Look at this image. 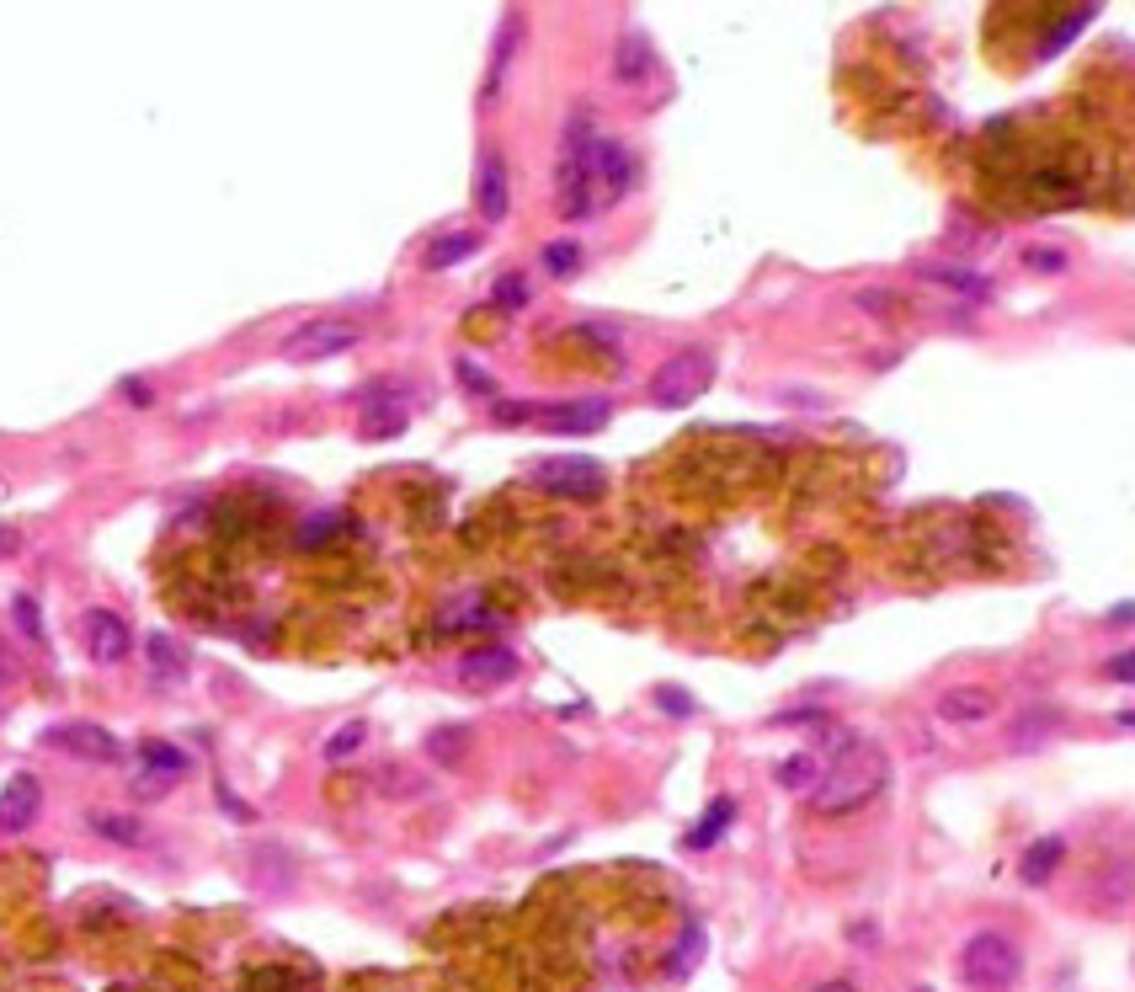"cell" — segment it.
I'll return each mask as SVG.
<instances>
[{"label": "cell", "instance_id": "1", "mask_svg": "<svg viewBox=\"0 0 1135 992\" xmlns=\"http://www.w3.org/2000/svg\"><path fill=\"white\" fill-rule=\"evenodd\" d=\"M891 780V758L880 747H853L848 758H837L811 789L815 817H848L858 806H869Z\"/></svg>", "mask_w": 1135, "mask_h": 992}, {"label": "cell", "instance_id": "2", "mask_svg": "<svg viewBox=\"0 0 1135 992\" xmlns=\"http://www.w3.org/2000/svg\"><path fill=\"white\" fill-rule=\"evenodd\" d=\"M592 113L576 107L566 118V134H560V165H555V204H560V219H587L598 214L592 208Z\"/></svg>", "mask_w": 1135, "mask_h": 992}, {"label": "cell", "instance_id": "3", "mask_svg": "<svg viewBox=\"0 0 1135 992\" xmlns=\"http://www.w3.org/2000/svg\"><path fill=\"white\" fill-rule=\"evenodd\" d=\"M954 977H960V988L971 992H1014L1018 977H1023V950L1008 934L981 928V934L965 939V950L954 960Z\"/></svg>", "mask_w": 1135, "mask_h": 992}, {"label": "cell", "instance_id": "4", "mask_svg": "<svg viewBox=\"0 0 1135 992\" xmlns=\"http://www.w3.org/2000/svg\"><path fill=\"white\" fill-rule=\"evenodd\" d=\"M715 373H720V364H715L709 347H683L677 358H667V364L656 369V379H650V401L667 406V412H683V406H693V401H704V390L715 384Z\"/></svg>", "mask_w": 1135, "mask_h": 992}, {"label": "cell", "instance_id": "5", "mask_svg": "<svg viewBox=\"0 0 1135 992\" xmlns=\"http://www.w3.org/2000/svg\"><path fill=\"white\" fill-rule=\"evenodd\" d=\"M363 342V331L341 315H315L304 326H293L283 336V358L288 364H321V358H336V353H352Z\"/></svg>", "mask_w": 1135, "mask_h": 992}, {"label": "cell", "instance_id": "6", "mask_svg": "<svg viewBox=\"0 0 1135 992\" xmlns=\"http://www.w3.org/2000/svg\"><path fill=\"white\" fill-rule=\"evenodd\" d=\"M533 486H544L549 496H570V501H598L609 475L598 459H581V454H549L533 464Z\"/></svg>", "mask_w": 1135, "mask_h": 992}, {"label": "cell", "instance_id": "7", "mask_svg": "<svg viewBox=\"0 0 1135 992\" xmlns=\"http://www.w3.org/2000/svg\"><path fill=\"white\" fill-rule=\"evenodd\" d=\"M629 187H635V155H629V145L598 134L592 139V208H613Z\"/></svg>", "mask_w": 1135, "mask_h": 992}, {"label": "cell", "instance_id": "8", "mask_svg": "<svg viewBox=\"0 0 1135 992\" xmlns=\"http://www.w3.org/2000/svg\"><path fill=\"white\" fill-rule=\"evenodd\" d=\"M43 742L70 752V758H85V763H118L123 758V742L96 720H59V726L43 731Z\"/></svg>", "mask_w": 1135, "mask_h": 992}, {"label": "cell", "instance_id": "9", "mask_svg": "<svg viewBox=\"0 0 1135 992\" xmlns=\"http://www.w3.org/2000/svg\"><path fill=\"white\" fill-rule=\"evenodd\" d=\"M533 422L544 432H570V438H587V432H603L613 422V406L587 395V401H555V406H533Z\"/></svg>", "mask_w": 1135, "mask_h": 992}, {"label": "cell", "instance_id": "10", "mask_svg": "<svg viewBox=\"0 0 1135 992\" xmlns=\"http://www.w3.org/2000/svg\"><path fill=\"white\" fill-rule=\"evenodd\" d=\"M518 651H507V646H475V651H464L459 657V683L464 689H475V694H496V689H507L512 678H518Z\"/></svg>", "mask_w": 1135, "mask_h": 992}, {"label": "cell", "instance_id": "11", "mask_svg": "<svg viewBox=\"0 0 1135 992\" xmlns=\"http://www.w3.org/2000/svg\"><path fill=\"white\" fill-rule=\"evenodd\" d=\"M38 811H43V785L33 774H11L5 789H0V832L5 838L27 832V827L38 822Z\"/></svg>", "mask_w": 1135, "mask_h": 992}, {"label": "cell", "instance_id": "12", "mask_svg": "<svg viewBox=\"0 0 1135 992\" xmlns=\"http://www.w3.org/2000/svg\"><path fill=\"white\" fill-rule=\"evenodd\" d=\"M85 646H91V657L102 661V667H118V661L128 657V646H134L128 620L113 614V609H91V614H85Z\"/></svg>", "mask_w": 1135, "mask_h": 992}, {"label": "cell", "instance_id": "13", "mask_svg": "<svg viewBox=\"0 0 1135 992\" xmlns=\"http://www.w3.org/2000/svg\"><path fill=\"white\" fill-rule=\"evenodd\" d=\"M475 204H480V219H490V224H501V219H507V208H512V193H507V161H501V150H486V155H480Z\"/></svg>", "mask_w": 1135, "mask_h": 992}, {"label": "cell", "instance_id": "14", "mask_svg": "<svg viewBox=\"0 0 1135 992\" xmlns=\"http://www.w3.org/2000/svg\"><path fill=\"white\" fill-rule=\"evenodd\" d=\"M518 43H523V11H507V16H501V33H496V43H490V65H486V81H480V102H496V91H501L507 70H512Z\"/></svg>", "mask_w": 1135, "mask_h": 992}, {"label": "cell", "instance_id": "15", "mask_svg": "<svg viewBox=\"0 0 1135 992\" xmlns=\"http://www.w3.org/2000/svg\"><path fill=\"white\" fill-rule=\"evenodd\" d=\"M144 661H150V678L155 683H187V651H182V641L176 635H165V630H150V641H144Z\"/></svg>", "mask_w": 1135, "mask_h": 992}, {"label": "cell", "instance_id": "16", "mask_svg": "<svg viewBox=\"0 0 1135 992\" xmlns=\"http://www.w3.org/2000/svg\"><path fill=\"white\" fill-rule=\"evenodd\" d=\"M933 710H938V720H949V726H981V720L997 710V700H992L986 689H943Z\"/></svg>", "mask_w": 1135, "mask_h": 992}, {"label": "cell", "instance_id": "17", "mask_svg": "<svg viewBox=\"0 0 1135 992\" xmlns=\"http://www.w3.org/2000/svg\"><path fill=\"white\" fill-rule=\"evenodd\" d=\"M613 76H618L624 85H640L646 76H656V48H650V38L640 33V27H624L618 59H613Z\"/></svg>", "mask_w": 1135, "mask_h": 992}, {"label": "cell", "instance_id": "18", "mask_svg": "<svg viewBox=\"0 0 1135 992\" xmlns=\"http://www.w3.org/2000/svg\"><path fill=\"white\" fill-rule=\"evenodd\" d=\"M917 278L933 284V289L965 293V299H986V293H992V284H986L981 273H971V267H954V262H923V267H917Z\"/></svg>", "mask_w": 1135, "mask_h": 992}, {"label": "cell", "instance_id": "19", "mask_svg": "<svg viewBox=\"0 0 1135 992\" xmlns=\"http://www.w3.org/2000/svg\"><path fill=\"white\" fill-rule=\"evenodd\" d=\"M406 422L410 406L406 401H384V384L363 401V438H395V432H406Z\"/></svg>", "mask_w": 1135, "mask_h": 992}, {"label": "cell", "instance_id": "20", "mask_svg": "<svg viewBox=\"0 0 1135 992\" xmlns=\"http://www.w3.org/2000/svg\"><path fill=\"white\" fill-rule=\"evenodd\" d=\"M1061 860H1066V838H1055V832L1051 838H1034V843L1023 849V860H1018V880H1023V886H1045Z\"/></svg>", "mask_w": 1135, "mask_h": 992}, {"label": "cell", "instance_id": "21", "mask_svg": "<svg viewBox=\"0 0 1135 992\" xmlns=\"http://www.w3.org/2000/svg\"><path fill=\"white\" fill-rule=\"evenodd\" d=\"M475 251H480V235H470V230L453 235V230H448V235H438V241L427 246L421 267H427V273H443V267H453V262H470Z\"/></svg>", "mask_w": 1135, "mask_h": 992}, {"label": "cell", "instance_id": "22", "mask_svg": "<svg viewBox=\"0 0 1135 992\" xmlns=\"http://www.w3.org/2000/svg\"><path fill=\"white\" fill-rule=\"evenodd\" d=\"M91 827H96V838H107V843H123V849H144V843H150L144 822H134V817H118V811H91Z\"/></svg>", "mask_w": 1135, "mask_h": 992}, {"label": "cell", "instance_id": "23", "mask_svg": "<svg viewBox=\"0 0 1135 992\" xmlns=\"http://www.w3.org/2000/svg\"><path fill=\"white\" fill-rule=\"evenodd\" d=\"M730 822H736V800H730V795H715V806L704 811V822L688 832V849H709V843H720Z\"/></svg>", "mask_w": 1135, "mask_h": 992}, {"label": "cell", "instance_id": "24", "mask_svg": "<svg viewBox=\"0 0 1135 992\" xmlns=\"http://www.w3.org/2000/svg\"><path fill=\"white\" fill-rule=\"evenodd\" d=\"M139 763L150 769V774H165V780H182L193 763H187V752L171 742H139Z\"/></svg>", "mask_w": 1135, "mask_h": 992}, {"label": "cell", "instance_id": "25", "mask_svg": "<svg viewBox=\"0 0 1135 992\" xmlns=\"http://www.w3.org/2000/svg\"><path fill=\"white\" fill-rule=\"evenodd\" d=\"M815 780H821L815 752H795V758H784V763H778V785H784V789H815Z\"/></svg>", "mask_w": 1135, "mask_h": 992}, {"label": "cell", "instance_id": "26", "mask_svg": "<svg viewBox=\"0 0 1135 992\" xmlns=\"http://www.w3.org/2000/svg\"><path fill=\"white\" fill-rule=\"evenodd\" d=\"M363 737H368V720H347V726H336V731L325 737L321 752L331 758V763H341V758H352V752L363 747Z\"/></svg>", "mask_w": 1135, "mask_h": 992}, {"label": "cell", "instance_id": "27", "mask_svg": "<svg viewBox=\"0 0 1135 992\" xmlns=\"http://www.w3.org/2000/svg\"><path fill=\"white\" fill-rule=\"evenodd\" d=\"M544 273L549 278H576L581 273V246L576 241H549L544 246Z\"/></svg>", "mask_w": 1135, "mask_h": 992}, {"label": "cell", "instance_id": "28", "mask_svg": "<svg viewBox=\"0 0 1135 992\" xmlns=\"http://www.w3.org/2000/svg\"><path fill=\"white\" fill-rule=\"evenodd\" d=\"M1088 16H1093V5H1077V11H1066V22H1061L1055 33H1045V38H1040V59H1051V54H1055V48H1061L1066 38H1072V33H1082V27H1088Z\"/></svg>", "mask_w": 1135, "mask_h": 992}, {"label": "cell", "instance_id": "29", "mask_svg": "<svg viewBox=\"0 0 1135 992\" xmlns=\"http://www.w3.org/2000/svg\"><path fill=\"white\" fill-rule=\"evenodd\" d=\"M464 742H470V726H453V731H432V742H427V752L432 758H443V763H459L464 758Z\"/></svg>", "mask_w": 1135, "mask_h": 992}, {"label": "cell", "instance_id": "30", "mask_svg": "<svg viewBox=\"0 0 1135 992\" xmlns=\"http://www.w3.org/2000/svg\"><path fill=\"white\" fill-rule=\"evenodd\" d=\"M11 614H16V624H22L27 641H43V614H38V598H33V592H16V598H11Z\"/></svg>", "mask_w": 1135, "mask_h": 992}, {"label": "cell", "instance_id": "31", "mask_svg": "<svg viewBox=\"0 0 1135 992\" xmlns=\"http://www.w3.org/2000/svg\"><path fill=\"white\" fill-rule=\"evenodd\" d=\"M1023 267H1034V273H1066L1072 256H1066L1061 246H1029L1023 251Z\"/></svg>", "mask_w": 1135, "mask_h": 992}, {"label": "cell", "instance_id": "32", "mask_svg": "<svg viewBox=\"0 0 1135 992\" xmlns=\"http://www.w3.org/2000/svg\"><path fill=\"white\" fill-rule=\"evenodd\" d=\"M490 299H496L501 310H523V304H528V284L518 278V273H507V278L490 289Z\"/></svg>", "mask_w": 1135, "mask_h": 992}, {"label": "cell", "instance_id": "33", "mask_svg": "<svg viewBox=\"0 0 1135 992\" xmlns=\"http://www.w3.org/2000/svg\"><path fill=\"white\" fill-rule=\"evenodd\" d=\"M453 373H459V379H464V384H470L475 395H486V401H496V379H490L486 369H475L470 358H459V364H453Z\"/></svg>", "mask_w": 1135, "mask_h": 992}, {"label": "cell", "instance_id": "34", "mask_svg": "<svg viewBox=\"0 0 1135 992\" xmlns=\"http://www.w3.org/2000/svg\"><path fill=\"white\" fill-rule=\"evenodd\" d=\"M165 789H171V780H165V774H150V769L134 780V795H139V800H155V795H165Z\"/></svg>", "mask_w": 1135, "mask_h": 992}, {"label": "cell", "instance_id": "35", "mask_svg": "<svg viewBox=\"0 0 1135 992\" xmlns=\"http://www.w3.org/2000/svg\"><path fill=\"white\" fill-rule=\"evenodd\" d=\"M118 390L128 395V406H155V390H150L144 379H123Z\"/></svg>", "mask_w": 1135, "mask_h": 992}, {"label": "cell", "instance_id": "36", "mask_svg": "<svg viewBox=\"0 0 1135 992\" xmlns=\"http://www.w3.org/2000/svg\"><path fill=\"white\" fill-rule=\"evenodd\" d=\"M1109 678H1114V683H1131V678H1135V651H1114V661H1109Z\"/></svg>", "mask_w": 1135, "mask_h": 992}, {"label": "cell", "instance_id": "37", "mask_svg": "<svg viewBox=\"0 0 1135 992\" xmlns=\"http://www.w3.org/2000/svg\"><path fill=\"white\" fill-rule=\"evenodd\" d=\"M661 710H672V715H693V700L683 694V689H661Z\"/></svg>", "mask_w": 1135, "mask_h": 992}, {"label": "cell", "instance_id": "38", "mask_svg": "<svg viewBox=\"0 0 1135 992\" xmlns=\"http://www.w3.org/2000/svg\"><path fill=\"white\" fill-rule=\"evenodd\" d=\"M528 416H533L528 401H501V406H496V422H528Z\"/></svg>", "mask_w": 1135, "mask_h": 992}, {"label": "cell", "instance_id": "39", "mask_svg": "<svg viewBox=\"0 0 1135 992\" xmlns=\"http://www.w3.org/2000/svg\"><path fill=\"white\" fill-rule=\"evenodd\" d=\"M16 544H22V534H16V529H5V523H0V561H5V555H16Z\"/></svg>", "mask_w": 1135, "mask_h": 992}, {"label": "cell", "instance_id": "40", "mask_svg": "<svg viewBox=\"0 0 1135 992\" xmlns=\"http://www.w3.org/2000/svg\"><path fill=\"white\" fill-rule=\"evenodd\" d=\"M16 678V661H11V651H5V641H0V683H11Z\"/></svg>", "mask_w": 1135, "mask_h": 992}, {"label": "cell", "instance_id": "41", "mask_svg": "<svg viewBox=\"0 0 1135 992\" xmlns=\"http://www.w3.org/2000/svg\"><path fill=\"white\" fill-rule=\"evenodd\" d=\"M815 992H853V982H848V977H837V982H821Z\"/></svg>", "mask_w": 1135, "mask_h": 992}, {"label": "cell", "instance_id": "42", "mask_svg": "<svg viewBox=\"0 0 1135 992\" xmlns=\"http://www.w3.org/2000/svg\"><path fill=\"white\" fill-rule=\"evenodd\" d=\"M917 992H928V988H917Z\"/></svg>", "mask_w": 1135, "mask_h": 992}]
</instances>
